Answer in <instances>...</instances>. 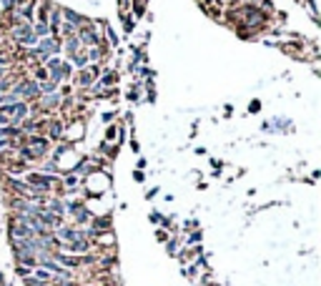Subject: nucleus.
Listing matches in <instances>:
<instances>
[{"label":"nucleus","mask_w":321,"mask_h":286,"mask_svg":"<svg viewBox=\"0 0 321 286\" xmlns=\"http://www.w3.org/2000/svg\"><path fill=\"white\" fill-rule=\"evenodd\" d=\"M18 274H20V276H28V274H30V268H28V266H23V264H18Z\"/></svg>","instance_id":"6e6552de"},{"label":"nucleus","mask_w":321,"mask_h":286,"mask_svg":"<svg viewBox=\"0 0 321 286\" xmlns=\"http://www.w3.org/2000/svg\"><path fill=\"white\" fill-rule=\"evenodd\" d=\"M120 6H123V8H128V6H130V0H120Z\"/></svg>","instance_id":"1a4fd4ad"},{"label":"nucleus","mask_w":321,"mask_h":286,"mask_svg":"<svg viewBox=\"0 0 321 286\" xmlns=\"http://www.w3.org/2000/svg\"><path fill=\"white\" fill-rule=\"evenodd\" d=\"M40 174H50V176H53V174H58V166H56V161H48V164H43V166H40Z\"/></svg>","instance_id":"423d86ee"},{"label":"nucleus","mask_w":321,"mask_h":286,"mask_svg":"<svg viewBox=\"0 0 321 286\" xmlns=\"http://www.w3.org/2000/svg\"><path fill=\"white\" fill-rule=\"evenodd\" d=\"M116 80H118V73H113V70H108V73H106V78L100 80V88H103V86H113Z\"/></svg>","instance_id":"39448f33"},{"label":"nucleus","mask_w":321,"mask_h":286,"mask_svg":"<svg viewBox=\"0 0 321 286\" xmlns=\"http://www.w3.org/2000/svg\"><path fill=\"white\" fill-rule=\"evenodd\" d=\"M56 181H58V178H56V176H48V174H30L26 184H28L33 191L46 194V191H50V188H53V184H56Z\"/></svg>","instance_id":"f257e3e1"},{"label":"nucleus","mask_w":321,"mask_h":286,"mask_svg":"<svg viewBox=\"0 0 321 286\" xmlns=\"http://www.w3.org/2000/svg\"><path fill=\"white\" fill-rule=\"evenodd\" d=\"M50 214L63 216V214H66V204H63V201H50Z\"/></svg>","instance_id":"20e7f679"},{"label":"nucleus","mask_w":321,"mask_h":286,"mask_svg":"<svg viewBox=\"0 0 321 286\" xmlns=\"http://www.w3.org/2000/svg\"><path fill=\"white\" fill-rule=\"evenodd\" d=\"M68 188H76L78 184H80V176H76V174H70V176H66V181H63Z\"/></svg>","instance_id":"0eeeda50"},{"label":"nucleus","mask_w":321,"mask_h":286,"mask_svg":"<svg viewBox=\"0 0 321 286\" xmlns=\"http://www.w3.org/2000/svg\"><path fill=\"white\" fill-rule=\"evenodd\" d=\"M96 73H98L96 66H93V68H80L73 83H76L78 88H90V86H96Z\"/></svg>","instance_id":"f03ea898"},{"label":"nucleus","mask_w":321,"mask_h":286,"mask_svg":"<svg viewBox=\"0 0 321 286\" xmlns=\"http://www.w3.org/2000/svg\"><path fill=\"white\" fill-rule=\"evenodd\" d=\"M70 58H73V66H76L78 70L88 66V56H86V50H78V53H76V56H70Z\"/></svg>","instance_id":"7ed1b4c3"}]
</instances>
